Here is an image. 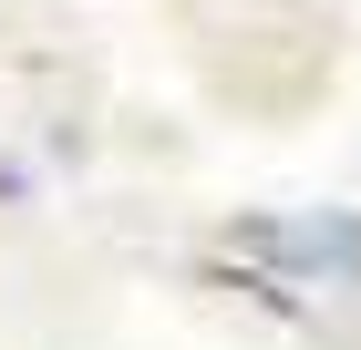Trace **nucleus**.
I'll return each mask as SVG.
<instances>
[{"label": "nucleus", "mask_w": 361, "mask_h": 350, "mask_svg": "<svg viewBox=\"0 0 361 350\" xmlns=\"http://www.w3.org/2000/svg\"><path fill=\"white\" fill-rule=\"evenodd\" d=\"M238 258H279V268H351L361 227L351 216H248L238 227Z\"/></svg>", "instance_id": "nucleus-1"}]
</instances>
